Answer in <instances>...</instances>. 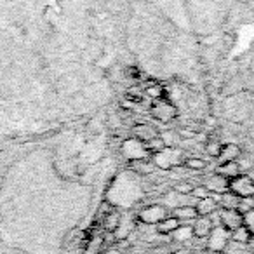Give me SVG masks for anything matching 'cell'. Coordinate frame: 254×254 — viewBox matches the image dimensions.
I'll use <instances>...</instances> for the list:
<instances>
[{
  "label": "cell",
  "instance_id": "6da1fadb",
  "mask_svg": "<svg viewBox=\"0 0 254 254\" xmlns=\"http://www.w3.org/2000/svg\"><path fill=\"white\" fill-rule=\"evenodd\" d=\"M153 164L159 169H174L183 166V152L180 148H164L162 152L153 155Z\"/></svg>",
  "mask_w": 254,
  "mask_h": 254
},
{
  "label": "cell",
  "instance_id": "7a4b0ae2",
  "mask_svg": "<svg viewBox=\"0 0 254 254\" xmlns=\"http://www.w3.org/2000/svg\"><path fill=\"white\" fill-rule=\"evenodd\" d=\"M120 152H122V155L126 157L129 162L143 160L150 157V152H148V148H146V145L136 138H129V139H126V141H122Z\"/></svg>",
  "mask_w": 254,
  "mask_h": 254
},
{
  "label": "cell",
  "instance_id": "3957f363",
  "mask_svg": "<svg viewBox=\"0 0 254 254\" xmlns=\"http://www.w3.org/2000/svg\"><path fill=\"white\" fill-rule=\"evenodd\" d=\"M169 216V209L162 204H152L143 207L141 211L138 212V221L143 223V225H153L157 226L162 219H166Z\"/></svg>",
  "mask_w": 254,
  "mask_h": 254
},
{
  "label": "cell",
  "instance_id": "277c9868",
  "mask_svg": "<svg viewBox=\"0 0 254 254\" xmlns=\"http://www.w3.org/2000/svg\"><path fill=\"white\" fill-rule=\"evenodd\" d=\"M230 191L240 198H254V180L249 174H240L230 181Z\"/></svg>",
  "mask_w": 254,
  "mask_h": 254
},
{
  "label": "cell",
  "instance_id": "5b68a950",
  "mask_svg": "<svg viewBox=\"0 0 254 254\" xmlns=\"http://www.w3.org/2000/svg\"><path fill=\"white\" fill-rule=\"evenodd\" d=\"M152 115L157 122H171L178 117V108L169 101V99H160V101H155L153 103L152 108Z\"/></svg>",
  "mask_w": 254,
  "mask_h": 254
},
{
  "label": "cell",
  "instance_id": "8992f818",
  "mask_svg": "<svg viewBox=\"0 0 254 254\" xmlns=\"http://www.w3.org/2000/svg\"><path fill=\"white\" fill-rule=\"evenodd\" d=\"M232 233L228 232L226 228H223L221 225L214 226L211 232V235L207 237L209 240V249L212 251V253H221V251L226 249V246H228L230 242H232Z\"/></svg>",
  "mask_w": 254,
  "mask_h": 254
},
{
  "label": "cell",
  "instance_id": "52a82bcc",
  "mask_svg": "<svg viewBox=\"0 0 254 254\" xmlns=\"http://www.w3.org/2000/svg\"><path fill=\"white\" fill-rule=\"evenodd\" d=\"M218 216L219 225L228 230L230 233L239 226H242V212H239L237 209H221V211H218Z\"/></svg>",
  "mask_w": 254,
  "mask_h": 254
},
{
  "label": "cell",
  "instance_id": "ba28073f",
  "mask_svg": "<svg viewBox=\"0 0 254 254\" xmlns=\"http://www.w3.org/2000/svg\"><path fill=\"white\" fill-rule=\"evenodd\" d=\"M159 136H160L159 129H157L153 124L141 122V124H134V127H132V138L139 139V141H143L145 145L152 141V139L159 138Z\"/></svg>",
  "mask_w": 254,
  "mask_h": 254
},
{
  "label": "cell",
  "instance_id": "9c48e42d",
  "mask_svg": "<svg viewBox=\"0 0 254 254\" xmlns=\"http://www.w3.org/2000/svg\"><path fill=\"white\" fill-rule=\"evenodd\" d=\"M214 221L211 216H198L197 219H193L191 228H193V237L195 239H207L211 235L212 228H214Z\"/></svg>",
  "mask_w": 254,
  "mask_h": 254
},
{
  "label": "cell",
  "instance_id": "30bf717a",
  "mask_svg": "<svg viewBox=\"0 0 254 254\" xmlns=\"http://www.w3.org/2000/svg\"><path fill=\"white\" fill-rule=\"evenodd\" d=\"M204 187L207 188L211 193L223 195V193H226V191H230V180H226L221 174L214 173L212 176H209L207 180L204 181Z\"/></svg>",
  "mask_w": 254,
  "mask_h": 254
},
{
  "label": "cell",
  "instance_id": "8fae6325",
  "mask_svg": "<svg viewBox=\"0 0 254 254\" xmlns=\"http://www.w3.org/2000/svg\"><path fill=\"white\" fill-rule=\"evenodd\" d=\"M106 242L103 233H91L84 244V254H103Z\"/></svg>",
  "mask_w": 254,
  "mask_h": 254
},
{
  "label": "cell",
  "instance_id": "7c38bea8",
  "mask_svg": "<svg viewBox=\"0 0 254 254\" xmlns=\"http://www.w3.org/2000/svg\"><path fill=\"white\" fill-rule=\"evenodd\" d=\"M195 209H197L198 216H212L214 212L219 211V202L216 197L209 195L207 198H202V200H197L195 204Z\"/></svg>",
  "mask_w": 254,
  "mask_h": 254
},
{
  "label": "cell",
  "instance_id": "4fadbf2b",
  "mask_svg": "<svg viewBox=\"0 0 254 254\" xmlns=\"http://www.w3.org/2000/svg\"><path fill=\"white\" fill-rule=\"evenodd\" d=\"M120 223H122V214H120L119 211H113V209H110V211L103 216L101 225H103L105 233H113V235H115V232L119 230Z\"/></svg>",
  "mask_w": 254,
  "mask_h": 254
},
{
  "label": "cell",
  "instance_id": "5bb4252c",
  "mask_svg": "<svg viewBox=\"0 0 254 254\" xmlns=\"http://www.w3.org/2000/svg\"><path fill=\"white\" fill-rule=\"evenodd\" d=\"M240 155H242V152H240L239 145H235V143H226V145H223V150H221V153H219V157H218V162L219 164L237 162Z\"/></svg>",
  "mask_w": 254,
  "mask_h": 254
},
{
  "label": "cell",
  "instance_id": "9a60e30c",
  "mask_svg": "<svg viewBox=\"0 0 254 254\" xmlns=\"http://www.w3.org/2000/svg\"><path fill=\"white\" fill-rule=\"evenodd\" d=\"M181 226V221L178 218H174L173 214H169L166 219H162V221L157 225L155 232L159 233V235H173L174 232H176L178 228Z\"/></svg>",
  "mask_w": 254,
  "mask_h": 254
},
{
  "label": "cell",
  "instance_id": "2e32d148",
  "mask_svg": "<svg viewBox=\"0 0 254 254\" xmlns=\"http://www.w3.org/2000/svg\"><path fill=\"white\" fill-rule=\"evenodd\" d=\"M173 216L180 219L181 225H183V223H187V221L193 223V219L198 218L195 205H180V207H174L173 209Z\"/></svg>",
  "mask_w": 254,
  "mask_h": 254
},
{
  "label": "cell",
  "instance_id": "e0dca14e",
  "mask_svg": "<svg viewBox=\"0 0 254 254\" xmlns=\"http://www.w3.org/2000/svg\"><path fill=\"white\" fill-rule=\"evenodd\" d=\"M131 167H132L134 173L141 174V176H152L157 169V166L153 164V160H148V159L134 160V162H131Z\"/></svg>",
  "mask_w": 254,
  "mask_h": 254
},
{
  "label": "cell",
  "instance_id": "ac0fdd59",
  "mask_svg": "<svg viewBox=\"0 0 254 254\" xmlns=\"http://www.w3.org/2000/svg\"><path fill=\"white\" fill-rule=\"evenodd\" d=\"M216 173L221 174V176H225L226 180L232 181L233 178L240 176V174H242V171H240V167H239V164H237V162H226V164H219L218 169H216Z\"/></svg>",
  "mask_w": 254,
  "mask_h": 254
},
{
  "label": "cell",
  "instance_id": "d6986e66",
  "mask_svg": "<svg viewBox=\"0 0 254 254\" xmlns=\"http://www.w3.org/2000/svg\"><path fill=\"white\" fill-rule=\"evenodd\" d=\"M218 202H219V209H237L239 211L240 197H237L232 191H226V193L219 195Z\"/></svg>",
  "mask_w": 254,
  "mask_h": 254
},
{
  "label": "cell",
  "instance_id": "ffe728a7",
  "mask_svg": "<svg viewBox=\"0 0 254 254\" xmlns=\"http://www.w3.org/2000/svg\"><path fill=\"white\" fill-rule=\"evenodd\" d=\"M230 237H232V242H233V244H239V246H244V244H249L251 240L254 239V235H253V233H251L249 230H247L244 225H242V226H239L237 230H233L232 235H230Z\"/></svg>",
  "mask_w": 254,
  "mask_h": 254
},
{
  "label": "cell",
  "instance_id": "44dd1931",
  "mask_svg": "<svg viewBox=\"0 0 254 254\" xmlns=\"http://www.w3.org/2000/svg\"><path fill=\"white\" fill-rule=\"evenodd\" d=\"M221 150H223V143L218 141V139H214V138H209L207 143L204 145V152L207 153L211 159H218L219 153H221Z\"/></svg>",
  "mask_w": 254,
  "mask_h": 254
},
{
  "label": "cell",
  "instance_id": "7402d4cb",
  "mask_svg": "<svg viewBox=\"0 0 254 254\" xmlns=\"http://www.w3.org/2000/svg\"><path fill=\"white\" fill-rule=\"evenodd\" d=\"M173 237L176 242H188L190 239H195L193 228H191V225H181L180 228L173 233Z\"/></svg>",
  "mask_w": 254,
  "mask_h": 254
},
{
  "label": "cell",
  "instance_id": "603a6c76",
  "mask_svg": "<svg viewBox=\"0 0 254 254\" xmlns=\"http://www.w3.org/2000/svg\"><path fill=\"white\" fill-rule=\"evenodd\" d=\"M160 138L164 139V143H166L167 148H178V146L181 145V138L176 134V132H173V131L162 132V134H160Z\"/></svg>",
  "mask_w": 254,
  "mask_h": 254
},
{
  "label": "cell",
  "instance_id": "cb8c5ba5",
  "mask_svg": "<svg viewBox=\"0 0 254 254\" xmlns=\"http://www.w3.org/2000/svg\"><path fill=\"white\" fill-rule=\"evenodd\" d=\"M193 188H195V185H191L190 181L180 180V181H178V183L173 187V191H176V193H180V195H191Z\"/></svg>",
  "mask_w": 254,
  "mask_h": 254
},
{
  "label": "cell",
  "instance_id": "d4e9b609",
  "mask_svg": "<svg viewBox=\"0 0 254 254\" xmlns=\"http://www.w3.org/2000/svg\"><path fill=\"white\" fill-rule=\"evenodd\" d=\"M146 148H148L150 155H155V153L162 152V150L167 148V146H166V143H164V139L159 136V138H155V139H152L150 143H146Z\"/></svg>",
  "mask_w": 254,
  "mask_h": 254
},
{
  "label": "cell",
  "instance_id": "484cf974",
  "mask_svg": "<svg viewBox=\"0 0 254 254\" xmlns=\"http://www.w3.org/2000/svg\"><path fill=\"white\" fill-rule=\"evenodd\" d=\"M185 167L190 171H204L205 169V160L202 159H197V157H191V159H187L185 160Z\"/></svg>",
  "mask_w": 254,
  "mask_h": 254
},
{
  "label": "cell",
  "instance_id": "4316f807",
  "mask_svg": "<svg viewBox=\"0 0 254 254\" xmlns=\"http://www.w3.org/2000/svg\"><path fill=\"white\" fill-rule=\"evenodd\" d=\"M242 225L254 235V209H249L242 214Z\"/></svg>",
  "mask_w": 254,
  "mask_h": 254
},
{
  "label": "cell",
  "instance_id": "83f0119b",
  "mask_svg": "<svg viewBox=\"0 0 254 254\" xmlns=\"http://www.w3.org/2000/svg\"><path fill=\"white\" fill-rule=\"evenodd\" d=\"M209 195H212V193L207 190V188L204 187V185H197V187L193 188V191H191V197H195L197 200H202V198H207Z\"/></svg>",
  "mask_w": 254,
  "mask_h": 254
},
{
  "label": "cell",
  "instance_id": "f1b7e54d",
  "mask_svg": "<svg viewBox=\"0 0 254 254\" xmlns=\"http://www.w3.org/2000/svg\"><path fill=\"white\" fill-rule=\"evenodd\" d=\"M103 254H124V253L117 246H110V247H106V249L103 251Z\"/></svg>",
  "mask_w": 254,
  "mask_h": 254
},
{
  "label": "cell",
  "instance_id": "f546056e",
  "mask_svg": "<svg viewBox=\"0 0 254 254\" xmlns=\"http://www.w3.org/2000/svg\"><path fill=\"white\" fill-rule=\"evenodd\" d=\"M14 254H25V253H21V251H16V253Z\"/></svg>",
  "mask_w": 254,
  "mask_h": 254
}]
</instances>
